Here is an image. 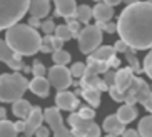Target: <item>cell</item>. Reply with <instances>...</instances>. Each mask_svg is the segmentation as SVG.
Returning <instances> with one entry per match:
<instances>
[{"instance_id": "43", "label": "cell", "mask_w": 152, "mask_h": 137, "mask_svg": "<svg viewBox=\"0 0 152 137\" xmlns=\"http://www.w3.org/2000/svg\"><path fill=\"white\" fill-rule=\"evenodd\" d=\"M40 18H37V17H30V18H28V23H27V25H30L32 27V29H35V30H37V29H40Z\"/></svg>"}, {"instance_id": "10", "label": "cell", "mask_w": 152, "mask_h": 137, "mask_svg": "<svg viewBox=\"0 0 152 137\" xmlns=\"http://www.w3.org/2000/svg\"><path fill=\"white\" fill-rule=\"evenodd\" d=\"M55 105H57L58 111H75L79 109L80 102L74 92H69V90H58L57 95H55Z\"/></svg>"}, {"instance_id": "20", "label": "cell", "mask_w": 152, "mask_h": 137, "mask_svg": "<svg viewBox=\"0 0 152 137\" xmlns=\"http://www.w3.org/2000/svg\"><path fill=\"white\" fill-rule=\"evenodd\" d=\"M12 104H14V105H12V112H14L15 117H18V119H22V120L27 119L30 111H32L30 102L25 100V99H18V100L12 102Z\"/></svg>"}, {"instance_id": "32", "label": "cell", "mask_w": 152, "mask_h": 137, "mask_svg": "<svg viewBox=\"0 0 152 137\" xmlns=\"http://www.w3.org/2000/svg\"><path fill=\"white\" fill-rule=\"evenodd\" d=\"M77 114L80 115L82 119H94V117H95L94 107H90V105H82V107H79V112H77Z\"/></svg>"}, {"instance_id": "35", "label": "cell", "mask_w": 152, "mask_h": 137, "mask_svg": "<svg viewBox=\"0 0 152 137\" xmlns=\"http://www.w3.org/2000/svg\"><path fill=\"white\" fill-rule=\"evenodd\" d=\"M39 52H44V53H49L52 52V35H45L40 42V49Z\"/></svg>"}, {"instance_id": "17", "label": "cell", "mask_w": 152, "mask_h": 137, "mask_svg": "<svg viewBox=\"0 0 152 137\" xmlns=\"http://www.w3.org/2000/svg\"><path fill=\"white\" fill-rule=\"evenodd\" d=\"M112 15H114V7L104 4V2H99L94 9H92V17L97 22H109L112 18Z\"/></svg>"}, {"instance_id": "39", "label": "cell", "mask_w": 152, "mask_h": 137, "mask_svg": "<svg viewBox=\"0 0 152 137\" xmlns=\"http://www.w3.org/2000/svg\"><path fill=\"white\" fill-rule=\"evenodd\" d=\"M60 49H64V40L55 37V35H52V52H54V50H60Z\"/></svg>"}, {"instance_id": "14", "label": "cell", "mask_w": 152, "mask_h": 137, "mask_svg": "<svg viewBox=\"0 0 152 137\" xmlns=\"http://www.w3.org/2000/svg\"><path fill=\"white\" fill-rule=\"evenodd\" d=\"M27 12H30V17L45 18L50 12V0H30Z\"/></svg>"}, {"instance_id": "2", "label": "cell", "mask_w": 152, "mask_h": 137, "mask_svg": "<svg viewBox=\"0 0 152 137\" xmlns=\"http://www.w3.org/2000/svg\"><path fill=\"white\" fill-rule=\"evenodd\" d=\"M40 34L27 23H14L5 32V44L17 55H34L40 49Z\"/></svg>"}, {"instance_id": "51", "label": "cell", "mask_w": 152, "mask_h": 137, "mask_svg": "<svg viewBox=\"0 0 152 137\" xmlns=\"http://www.w3.org/2000/svg\"><path fill=\"white\" fill-rule=\"evenodd\" d=\"M94 2H97V4H99V2H102V0H94Z\"/></svg>"}, {"instance_id": "34", "label": "cell", "mask_w": 152, "mask_h": 137, "mask_svg": "<svg viewBox=\"0 0 152 137\" xmlns=\"http://www.w3.org/2000/svg\"><path fill=\"white\" fill-rule=\"evenodd\" d=\"M40 29L45 32V35H52V34H54V30H55L54 20H52V18H45L44 22L40 23Z\"/></svg>"}, {"instance_id": "36", "label": "cell", "mask_w": 152, "mask_h": 137, "mask_svg": "<svg viewBox=\"0 0 152 137\" xmlns=\"http://www.w3.org/2000/svg\"><path fill=\"white\" fill-rule=\"evenodd\" d=\"M142 72H145L147 77H152V53H147L145 59H144V65L140 67Z\"/></svg>"}, {"instance_id": "47", "label": "cell", "mask_w": 152, "mask_h": 137, "mask_svg": "<svg viewBox=\"0 0 152 137\" xmlns=\"http://www.w3.org/2000/svg\"><path fill=\"white\" fill-rule=\"evenodd\" d=\"M104 4H107V5H110V7H115V5H119V4H122L121 0H102Z\"/></svg>"}, {"instance_id": "13", "label": "cell", "mask_w": 152, "mask_h": 137, "mask_svg": "<svg viewBox=\"0 0 152 137\" xmlns=\"http://www.w3.org/2000/svg\"><path fill=\"white\" fill-rule=\"evenodd\" d=\"M132 79H134V72L130 70L129 67H127V69H119V70H115L114 87H115L117 90H121V92H125L127 87L130 85V82H132Z\"/></svg>"}, {"instance_id": "27", "label": "cell", "mask_w": 152, "mask_h": 137, "mask_svg": "<svg viewBox=\"0 0 152 137\" xmlns=\"http://www.w3.org/2000/svg\"><path fill=\"white\" fill-rule=\"evenodd\" d=\"M52 59H54V64L55 65H67L69 62H70V53L67 52V50H54V55H52Z\"/></svg>"}, {"instance_id": "19", "label": "cell", "mask_w": 152, "mask_h": 137, "mask_svg": "<svg viewBox=\"0 0 152 137\" xmlns=\"http://www.w3.org/2000/svg\"><path fill=\"white\" fill-rule=\"evenodd\" d=\"M115 55V50L112 45H99L97 49L94 50L92 53H89L90 59H94V60H99V62H107L110 57Z\"/></svg>"}, {"instance_id": "8", "label": "cell", "mask_w": 152, "mask_h": 137, "mask_svg": "<svg viewBox=\"0 0 152 137\" xmlns=\"http://www.w3.org/2000/svg\"><path fill=\"white\" fill-rule=\"evenodd\" d=\"M49 84L55 87L57 90H67V87L72 84V75L65 65H54L47 70V77Z\"/></svg>"}, {"instance_id": "30", "label": "cell", "mask_w": 152, "mask_h": 137, "mask_svg": "<svg viewBox=\"0 0 152 137\" xmlns=\"http://www.w3.org/2000/svg\"><path fill=\"white\" fill-rule=\"evenodd\" d=\"M69 72H70L72 77H75V79H80L82 75H84V72H85V64H84V62H75V64H72V67L69 69Z\"/></svg>"}, {"instance_id": "21", "label": "cell", "mask_w": 152, "mask_h": 137, "mask_svg": "<svg viewBox=\"0 0 152 137\" xmlns=\"http://www.w3.org/2000/svg\"><path fill=\"white\" fill-rule=\"evenodd\" d=\"M117 119L121 120L122 124H129V122H132V120L137 117V109H135L134 105H127V104H124V105L117 111Z\"/></svg>"}, {"instance_id": "1", "label": "cell", "mask_w": 152, "mask_h": 137, "mask_svg": "<svg viewBox=\"0 0 152 137\" xmlns=\"http://www.w3.org/2000/svg\"><path fill=\"white\" fill-rule=\"evenodd\" d=\"M117 32L121 40L134 50L152 47V5L151 2L129 4L119 15Z\"/></svg>"}, {"instance_id": "41", "label": "cell", "mask_w": 152, "mask_h": 137, "mask_svg": "<svg viewBox=\"0 0 152 137\" xmlns=\"http://www.w3.org/2000/svg\"><path fill=\"white\" fill-rule=\"evenodd\" d=\"M34 136H35V137H49V129H47V127H42V125H39V127L35 129Z\"/></svg>"}, {"instance_id": "50", "label": "cell", "mask_w": 152, "mask_h": 137, "mask_svg": "<svg viewBox=\"0 0 152 137\" xmlns=\"http://www.w3.org/2000/svg\"><path fill=\"white\" fill-rule=\"evenodd\" d=\"M105 137H119V136H115V134H109V136H105Z\"/></svg>"}, {"instance_id": "5", "label": "cell", "mask_w": 152, "mask_h": 137, "mask_svg": "<svg viewBox=\"0 0 152 137\" xmlns=\"http://www.w3.org/2000/svg\"><path fill=\"white\" fill-rule=\"evenodd\" d=\"M67 122L72 127L70 132L74 137H100V127L94 122V119H82L79 114L72 112Z\"/></svg>"}, {"instance_id": "26", "label": "cell", "mask_w": 152, "mask_h": 137, "mask_svg": "<svg viewBox=\"0 0 152 137\" xmlns=\"http://www.w3.org/2000/svg\"><path fill=\"white\" fill-rule=\"evenodd\" d=\"M18 132L15 130L14 127V122L4 119L0 120V137H17Z\"/></svg>"}, {"instance_id": "37", "label": "cell", "mask_w": 152, "mask_h": 137, "mask_svg": "<svg viewBox=\"0 0 152 137\" xmlns=\"http://www.w3.org/2000/svg\"><path fill=\"white\" fill-rule=\"evenodd\" d=\"M109 94H110L112 100H115V102H124V99H125V92L117 90L114 85H112V87H109Z\"/></svg>"}, {"instance_id": "3", "label": "cell", "mask_w": 152, "mask_h": 137, "mask_svg": "<svg viewBox=\"0 0 152 137\" xmlns=\"http://www.w3.org/2000/svg\"><path fill=\"white\" fill-rule=\"evenodd\" d=\"M28 89V80L18 72L0 75V102H15Z\"/></svg>"}, {"instance_id": "9", "label": "cell", "mask_w": 152, "mask_h": 137, "mask_svg": "<svg viewBox=\"0 0 152 137\" xmlns=\"http://www.w3.org/2000/svg\"><path fill=\"white\" fill-rule=\"evenodd\" d=\"M0 62L7 64V65L15 72L22 70L23 65H25L23 60H22V57L12 52V50L9 49V45L5 44V40H0Z\"/></svg>"}, {"instance_id": "33", "label": "cell", "mask_w": 152, "mask_h": 137, "mask_svg": "<svg viewBox=\"0 0 152 137\" xmlns=\"http://www.w3.org/2000/svg\"><path fill=\"white\" fill-rule=\"evenodd\" d=\"M30 72L34 74V77H45V75H47V69H45L44 64H40V62H34Z\"/></svg>"}, {"instance_id": "46", "label": "cell", "mask_w": 152, "mask_h": 137, "mask_svg": "<svg viewBox=\"0 0 152 137\" xmlns=\"http://www.w3.org/2000/svg\"><path fill=\"white\" fill-rule=\"evenodd\" d=\"M14 127L17 132H23V127H25V122H23L22 119L18 120V122H14Z\"/></svg>"}, {"instance_id": "45", "label": "cell", "mask_w": 152, "mask_h": 137, "mask_svg": "<svg viewBox=\"0 0 152 137\" xmlns=\"http://www.w3.org/2000/svg\"><path fill=\"white\" fill-rule=\"evenodd\" d=\"M121 136L122 137H139V134H137V130H134V129H125Z\"/></svg>"}, {"instance_id": "15", "label": "cell", "mask_w": 152, "mask_h": 137, "mask_svg": "<svg viewBox=\"0 0 152 137\" xmlns=\"http://www.w3.org/2000/svg\"><path fill=\"white\" fill-rule=\"evenodd\" d=\"M144 82H145L144 79L135 77V75H134V79H132L130 85L127 87V90H125L124 102L127 104V105H135V104H137V94H139V90H140V87H142Z\"/></svg>"}, {"instance_id": "31", "label": "cell", "mask_w": 152, "mask_h": 137, "mask_svg": "<svg viewBox=\"0 0 152 137\" xmlns=\"http://www.w3.org/2000/svg\"><path fill=\"white\" fill-rule=\"evenodd\" d=\"M65 25H67L69 32H70L72 39H77V35H79V32H80V23L77 22L75 18H69Z\"/></svg>"}, {"instance_id": "44", "label": "cell", "mask_w": 152, "mask_h": 137, "mask_svg": "<svg viewBox=\"0 0 152 137\" xmlns=\"http://www.w3.org/2000/svg\"><path fill=\"white\" fill-rule=\"evenodd\" d=\"M104 30L107 32V34H115V32H117V23L107 22V23H105V29H104Z\"/></svg>"}, {"instance_id": "4", "label": "cell", "mask_w": 152, "mask_h": 137, "mask_svg": "<svg viewBox=\"0 0 152 137\" xmlns=\"http://www.w3.org/2000/svg\"><path fill=\"white\" fill-rule=\"evenodd\" d=\"M30 0H0V30L18 23L27 13Z\"/></svg>"}, {"instance_id": "28", "label": "cell", "mask_w": 152, "mask_h": 137, "mask_svg": "<svg viewBox=\"0 0 152 137\" xmlns=\"http://www.w3.org/2000/svg\"><path fill=\"white\" fill-rule=\"evenodd\" d=\"M85 65H89V67H92L95 72H97V75H100V74H104V72H107L109 70V65H107V62H99V60H94V59H87V64Z\"/></svg>"}, {"instance_id": "25", "label": "cell", "mask_w": 152, "mask_h": 137, "mask_svg": "<svg viewBox=\"0 0 152 137\" xmlns=\"http://www.w3.org/2000/svg\"><path fill=\"white\" fill-rule=\"evenodd\" d=\"M124 53H125V60L129 62V69L134 72V74H140V72H142V69H140V64H139L137 57H135V50L129 47V49L125 50Z\"/></svg>"}, {"instance_id": "12", "label": "cell", "mask_w": 152, "mask_h": 137, "mask_svg": "<svg viewBox=\"0 0 152 137\" xmlns=\"http://www.w3.org/2000/svg\"><path fill=\"white\" fill-rule=\"evenodd\" d=\"M55 2V17L74 18L75 13V0H54Z\"/></svg>"}, {"instance_id": "29", "label": "cell", "mask_w": 152, "mask_h": 137, "mask_svg": "<svg viewBox=\"0 0 152 137\" xmlns=\"http://www.w3.org/2000/svg\"><path fill=\"white\" fill-rule=\"evenodd\" d=\"M54 34H55V37L62 39L64 42H65V40H70V39H72V35H70V32H69L67 25H64V23H62V25H55Z\"/></svg>"}, {"instance_id": "6", "label": "cell", "mask_w": 152, "mask_h": 137, "mask_svg": "<svg viewBox=\"0 0 152 137\" xmlns=\"http://www.w3.org/2000/svg\"><path fill=\"white\" fill-rule=\"evenodd\" d=\"M79 50L82 53H92L102 42V30H99L95 25H85L79 32Z\"/></svg>"}, {"instance_id": "40", "label": "cell", "mask_w": 152, "mask_h": 137, "mask_svg": "<svg viewBox=\"0 0 152 137\" xmlns=\"http://www.w3.org/2000/svg\"><path fill=\"white\" fill-rule=\"evenodd\" d=\"M112 47H114V50H115V52H122V53L129 49V45L125 44V42H122V40H117L115 44L112 45Z\"/></svg>"}, {"instance_id": "23", "label": "cell", "mask_w": 152, "mask_h": 137, "mask_svg": "<svg viewBox=\"0 0 152 137\" xmlns=\"http://www.w3.org/2000/svg\"><path fill=\"white\" fill-rule=\"evenodd\" d=\"M80 95L89 102L90 107H99L100 105V92H97L95 89H82Z\"/></svg>"}, {"instance_id": "48", "label": "cell", "mask_w": 152, "mask_h": 137, "mask_svg": "<svg viewBox=\"0 0 152 137\" xmlns=\"http://www.w3.org/2000/svg\"><path fill=\"white\" fill-rule=\"evenodd\" d=\"M5 115H7V111H5L4 107H0V120H4Z\"/></svg>"}, {"instance_id": "42", "label": "cell", "mask_w": 152, "mask_h": 137, "mask_svg": "<svg viewBox=\"0 0 152 137\" xmlns=\"http://www.w3.org/2000/svg\"><path fill=\"white\" fill-rule=\"evenodd\" d=\"M107 65H109V69H117V67L121 65V60H119L117 55H114V57H110L107 60Z\"/></svg>"}, {"instance_id": "24", "label": "cell", "mask_w": 152, "mask_h": 137, "mask_svg": "<svg viewBox=\"0 0 152 137\" xmlns=\"http://www.w3.org/2000/svg\"><path fill=\"white\" fill-rule=\"evenodd\" d=\"M137 134H139V137H152V117L151 115H145V117L140 119Z\"/></svg>"}, {"instance_id": "18", "label": "cell", "mask_w": 152, "mask_h": 137, "mask_svg": "<svg viewBox=\"0 0 152 137\" xmlns=\"http://www.w3.org/2000/svg\"><path fill=\"white\" fill-rule=\"evenodd\" d=\"M104 130L107 134H115V136H121L122 132L125 130V124H122L121 120L117 119V115H109L107 119L104 120V124H102Z\"/></svg>"}, {"instance_id": "22", "label": "cell", "mask_w": 152, "mask_h": 137, "mask_svg": "<svg viewBox=\"0 0 152 137\" xmlns=\"http://www.w3.org/2000/svg\"><path fill=\"white\" fill-rule=\"evenodd\" d=\"M74 18L79 23H89L90 18H92V9H90L89 5H79V7H75Z\"/></svg>"}, {"instance_id": "11", "label": "cell", "mask_w": 152, "mask_h": 137, "mask_svg": "<svg viewBox=\"0 0 152 137\" xmlns=\"http://www.w3.org/2000/svg\"><path fill=\"white\" fill-rule=\"evenodd\" d=\"M25 127H23V136H34V132H35V129L39 127V125H42V122H44V114H42V109L40 107H32L30 114H28V117L25 120Z\"/></svg>"}, {"instance_id": "49", "label": "cell", "mask_w": 152, "mask_h": 137, "mask_svg": "<svg viewBox=\"0 0 152 137\" xmlns=\"http://www.w3.org/2000/svg\"><path fill=\"white\" fill-rule=\"evenodd\" d=\"M121 2H125V4L129 5V4H134V2H139V0H121Z\"/></svg>"}, {"instance_id": "7", "label": "cell", "mask_w": 152, "mask_h": 137, "mask_svg": "<svg viewBox=\"0 0 152 137\" xmlns=\"http://www.w3.org/2000/svg\"><path fill=\"white\" fill-rule=\"evenodd\" d=\"M42 114H44V122H47L50 125L52 132H54V137H74L70 130L65 127L62 115H60V111L57 107H47Z\"/></svg>"}, {"instance_id": "16", "label": "cell", "mask_w": 152, "mask_h": 137, "mask_svg": "<svg viewBox=\"0 0 152 137\" xmlns=\"http://www.w3.org/2000/svg\"><path fill=\"white\" fill-rule=\"evenodd\" d=\"M28 89H30L35 95L45 99L47 95H49L50 84H49V80L45 79V77H34V79L28 82Z\"/></svg>"}, {"instance_id": "38", "label": "cell", "mask_w": 152, "mask_h": 137, "mask_svg": "<svg viewBox=\"0 0 152 137\" xmlns=\"http://www.w3.org/2000/svg\"><path fill=\"white\" fill-rule=\"evenodd\" d=\"M104 82H105V85L109 87H112L114 85V80H115V70H112V69H109L107 72H104Z\"/></svg>"}]
</instances>
